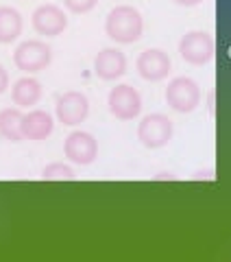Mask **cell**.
<instances>
[{
    "instance_id": "cell-10",
    "label": "cell",
    "mask_w": 231,
    "mask_h": 262,
    "mask_svg": "<svg viewBox=\"0 0 231 262\" xmlns=\"http://www.w3.org/2000/svg\"><path fill=\"white\" fill-rule=\"evenodd\" d=\"M170 57L159 51V48H148V51L140 53L137 61H135V68H137V75L142 77L144 81H164L170 72Z\"/></svg>"
},
{
    "instance_id": "cell-8",
    "label": "cell",
    "mask_w": 231,
    "mask_h": 262,
    "mask_svg": "<svg viewBox=\"0 0 231 262\" xmlns=\"http://www.w3.org/2000/svg\"><path fill=\"white\" fill-rule=\"evenodd\" d=\"M55 112H57V118L59 122L68 127H77L81 125L87 114H89V101L83 92H63L59 98H57V105H55Z\"/></svg>"
},
{
    "instance_id": "cell-9",
    "label": "cell",
    "mask_w": 231,
    "mask_h": 262,
    "mask_svg": "<svg viewBox=\"0 0 231 262\" xmlns=\"http://www.w3.org/2000/svg\"><path fill=\"white\" fill-rule=\"evenodd\" d=\"M31 22H33V29H35L37 35H44V37L61 35L65 27H68V18H65L61 7H57V5L37 7L31 15Z\"/></svg>"
},
{
    "instance_id": "cell-13",
    "label": "cell",
    "mask_w": 231,
    "mask_h": 262,
    "mask_svg": "<svg viewBox=\"0 0 231 262\" xmlns=\"http://www.w3.org/2000/svg\"><path fill=\"white\" fill-rule=\"evenodd\" d=\"M42 98V83L33 77H22L13 83L11 88V101L15 103V107H33L37 105V101Z\"/></svg>"
},
{
    "instance_id": "cell-21",
    "label": "cell",
    "mask_w": 231,
    "mask_h": 262,
    "mask_svg": "<svg viewBox=\"0 0 231 262\" xmlns=\"http://www.w3.org/2000/svg\"><path fill=\"white\" fill-rule=\"evenodd\" d=\"M212 173H214V170H205V179H212ZM194 179H203V173H196Z\"/></svg>"
},
{
    "instance_id": "cell-7",
    "label": "cell",
    "mask_w": 231,
    "mask_h": 262,
    "mask_svg": "<svg viewBox=\"0 0 231 262\" xmlns=\"http://www.w3.org/2000/svg\"><path fill=\"white\" fill-rule=\"evenodd\" d=\"M65 158L81 166H89L98 158V140L87 131H72L63 142Z\"/></svg>"
},
{
    "instance_id": "cell-22",
    "label": "cell",
    "mask_w": 231,
    "mask_h": 262,
    "mask_svg": "<svg viewBox=\"0 0 231 262\" xmlns=\"http://www.w3.org/2000/svg\"><path fill=\"white\" fill-rule=\"evenodd\" d=\"M155 179H175V175H172V173H159Z\"/></svg>"
},
{
    "instance_id": "cell-4",
    "label": "cell",
    "mask_w": 231,
    "mask_h": 262,
    "mask_svg": "<svg viewBox=\"0 0 231 262\" xmlns=\"http://www.w3.org/2000/svg\"><path fill=\"white\" fill-rule=\"evenodd\" d=\"M137 140L146 149H161L172 140V120L164 114H148L137 125Z\"/></svg>"
},
{
    "instance_id": "cell-17",
    "label": "cell",
    "mask_w": 231,
    "mask_h": 262,
    "mask_svg": "<svg viewBox=\"0 0 231 262\" xmlns=\"http://www.w3.org/2000/svg\"><path fill=\"white\" fill-rule=\"evenodd\" d=\"M63 5L72 13H87L98 5V0H63Z\"/></svg>"
},
{
    "instance_id": "cell-19",
    "label": "cell",
    "mask_w": 231,
    "mask_h": 262,
    "mask_svg": "<svg viewBox=\"0 0 231 262\" xmlns=\"http://www.w3.org/2000/svg\"><path fill=\"white\" fill-rule=\"evenodd\" d=\"M175 5L179 7H199L201 3H205V0H172Z\"/></svg>"
},
{
    "instance_id": "cell-3",
    "label": "cell",
    "mask_w": 231,
    "mask_h": 262,
    "mask_svg": "<svg viewBox=\"0 0 231 262\" xmlns=\"http://www.w3.org/2000/svg\"><path fill=\"white\" fill-rule=\"evenodd\" d=\"M53 59V48L42 39H27L22 42L13 53L15 68L22 72H42L51 66Z\"/></svg>"
},
{
    "instance_id": "cell-18",
    "label": "cell",
    "mask_w": 231,
    "mask_h": 262,
    "mask_svg": "<svg viewBox=\"0 0 231 262\" xmlns=\"http://www.w3.org/2000/svg\"><path fill=\"white\" fill-rule=\"evenodd\" d=\"M7 88H9V72L5 70V66H0V94H5Z\"/></svg>"
},
{
    "instance_id": "cell-15",
    "label": "cell",
    "mask_w": 231,
    "mask_h": 262,
    "mask_svg": "<svg viewBox=\"0 0 231 262\" xmlns=\"http://www.w3.org/2000/svg\"><path fill=\"white\" fill-rule=\"evenodd\" d=\"M22 118L24 114L20 112V107H5L0 112V136L9 142H22L24 140Z\"/></svg>"
},
{
    "instance_id": "cell-5",
    "label": "cell",
    "mask_w": 231,
    "mask_h": 262,
    "mask_svg": "<svg viewBox=\"0 0 231 262\" xmlns=\"http://www.w3.org/2000/svg\"><path fill=\"white\" fill-rule=\"evenodd\" d=\"M214 53H216L214 37L205 31H190L179 42V55L192 66L207 63L214 57Z\"/></svg>"
},
{
    "instance_id": "cell-12",
    "label": "cell",
    "mask_w": 231,
    "mask_h": 262,
    "mask_svg": "<svg viewBox=\"0 0 231 262\" xmlns=\"http://www.w3.org/2000/svg\"><path fill=\"white\" fill-rule=\"evenodd\" d=\"M53 129H55L53 116L44 110H33L29 114H24L22 118V131H24V138H29V140L42 142L53 134Z\"/></svg>"
},
{
    "instance_id": "cell-6",
    "label": "cell",
    "mask_w": 231,
    "mask_h": 262,
    "mask_svg": "<svg viewBox=\"0 0 231 262\" xmlns=\"http://www.w3.org/2000/svg\"><path fill=\"white\" fill-rule=\"evenodd\" d=\"M107 105L109 112L120 120H133L142 112V96L135 88H131L127 83L111 88L109 96H107Z\"/></svg>"
},
{
    "instance_id": "cell-1",
    "label": "cell",
    "mask_w": 231,
    "mask_h": 262,
    "mask_svg": "<svg viewBox=\"0 0 231 262\" xmlns=\"http://www.w3.org/2000/svg\"><path fill=\"white\" fill-rule=\"evenodd\" d=\"M142 31H144L142 13L131 5L113 7L105 20L107 37L113 39L115 44H135L142 37Z\"/></svg>"
},
{
    "instance_id": "cell-11",
    "label": "cell",
    "mask_w": 231,
    "mask_h": 262,
    "mask_svg": "<svg viewBox=\"0 0 231 262\" xmlns=\"http://www.w3.org/2000/svg\"><path fill=\"white\" fill-rule=\"evenodd\" d=\"M94 72L103 81H115L127 72V57L118 48H103L94 59Z\"/></svg>"
},
{
    "instance_id": "cell-16",
    "label": "cell",
    "mask_w": 231,
    "mask_h": 262,
    "mask_svg": "<svg viewBox=\"0 0 231 262\" xmlns=\"http://www.w3.org/2000/svg\"><path fill=\"white\" fill-rule=\"evenodd\" d=\"M42 179L44 182H74L77 175L74 170L63 162H53L42 170Z\"/></svg>"
},
{
    "instance_id": "cell-20",
    "label": "cell",
    "mask_w": 231,
    "mask_h": 262,
    "mask_svg": "<svg viewBox=\"0 0 231 262\" xmlns=\"http://www.w3.org/2000/svg\"><path fill=\"white\" fill-rule=\"evenodd\" d=\"M214 96H216V92H214V90H212L210 96H207V110H210L212 116H214Z\"/></svg>"
},
{
    "instance_id": "cell-2",
    "label": "cell",
    "mask_w": 231,
    "mask_h": 262,
    "mask_svg": "<svg viewBox=\"0 0 231 262\" xmlns=\"http://www.w3.org/2000/svg\"><path fill=\"white\" fill-rule=\"evenodd\" d=\"M203 92L190 77H175L166 88V103L179 114H190L201 105Z\"/></svg>"
},
{
    "instance_id": "cell-14",
    "label": "cell",
    "mask_w": 231,
    "mask_h": 262,
    "mask_svg": "<svg viewBox=\"0 0 231 262\" xmlns=\"http://www.w3.org/2000/svg\"><path fill=\"white\" fill-rule=\"evenodd\" d=\"M22 15L13 7H0V44H11L22 35Z\"/></svg>"
}]
</instances>
